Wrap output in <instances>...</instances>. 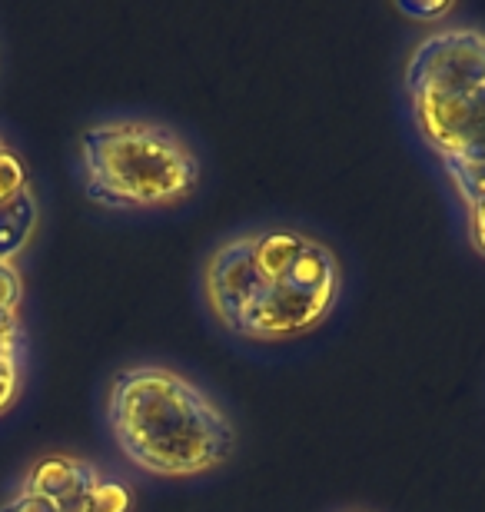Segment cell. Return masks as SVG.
I'll list each match as a JSON object with an SVG mask.
<instances>
[{
    "instance_id": "cell-8",
    "label": "cell",
    "mask_w": 485,
    "mask_h": 512,
    "mask_svg": "<svg viewBox=\"0 0 485 512\" xmlns=\"http://www.w3.org/2000/svg\"><path fill=\"white\" fill-rule=\"evenodd\" d=\"M449 4H429V7H419V4H399V14H406L409 20H422V24H436L449 14Z\"/></svg>"
},
{
    "instance_id": "cell-2",
    "label": "cell",
    "mask_w": 485,
    "mask_h": 512,
    "mask_svg": "<svg viewBox=\"0 0 485 512\" xmlns=\"http://www.w3.org/2000/svg\"><path fill=\"white\" fill-rule=\"evenodd\" d=\"M402 94L485 260V30L439 24L422 34L402 64Z\"/></svg>"
},
{
    "instance_id": "cell-7",
    "label": "cell",
    "mask_w": 485,
    "mask_h": 512,
    "mask_svg": "<svg viewBox=\"0 0 485 512\" xmlns=\"http://www.w3.org/2000/svg\"><path fill=\"white\" fill-rule=\"evenodd\" d=\"M24 360V276L17 263L0 260V416L17 403L24 386Z\"/></svg>"
},
{
    "instance_id": "cell-4",
    "label": "cell",
    "mask_w": 485,
    "mask_h": 512,
    "mask_svg": "<svg viewBox=\"0 0 485 512\" xmlns=\"http://www.w3.org/2000/svg\"><path fill=\"white\" fill-rule=\"evenodd\" d=\"M80 183L90 203L117 213L177 210L196 197L203 163L177 127L150 117H110L77 140Z\"/></svg>"
},
{
    "instance_id": "cell-1",
    "label": "cell",
    "mask_w": 485,
    "mask_h": 512,
    "mask_svg": "<svg viewBox=\"0 0 485 512\" xmlns=\"http://www.w3.org/2000/svg\"><path fill=\"white\" fill-rule=\"evenodd\" d=\"M343 296V260L299 227H246L223 237L200 266V300L243 343H293L319 330Z\"/></svg>"
},
{
    "instance_id": "cell-3",
    "label": "cell",
    "mask_w": 485,
    "mask_h": 512,
    "mask_svg": "<svg viewBox=\"0 0 485 512\" xmlns=\"http://www.w3.org/2000/svg\"><path fill=\"white\" fill-rule=\"evenodd\" d=\"M103 416L117 453L153 479L210 476L236 453V426L220 399L163 363L123 366Z\"/></svg>"
},
{
    "instance_id": "cell-5",
    "label": "cell",
    "mask_w": 485,
    "mask_h": 512,
    "mask_svg": "<svg viewBox=\"0 0 485 512\" xmlns=\"http://www.w3.org/2000/svg\"><path fill=\"white\" fill-rule=\"evenodd\" d=\"M133 489L107 466L80 453H40L30 459L0 512H130Z\"/></svg>"
},
{
    "instance_id": "cell-6",
    "label": "cell",
    "mask_w": 485,
    "mask_h": 512,
    "mask_svg": "<svg viewBox=\"0 0 485 512\" xmlns=\"http://www.w3.org/2000/svg\"><path fill=\"white\" fill-rule=\"evenodd\" d=\"M40 230V197L20 150L0 133V260L17 263Z\"/></svg>"
}]
</instances>
